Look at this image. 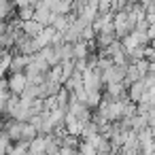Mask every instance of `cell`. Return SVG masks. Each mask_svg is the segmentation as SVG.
<instances>
[{"instance_id":"cell-1","label":"cell","mask_w":155,"mask_h":155,"mask_svg":"<svg viewBox=\"0 0 155 155\" xmlns=\"http://www.w3.org/2000/svg\"><path fill=\"white\" fill-rule=\"evenodd\" d=\"M83 85L87 87V91H102V87H104L102 70H100L98 66L87 68V70L83 72Z\"/></svg>"},{"instance_id":"cell-10","label":"cell","mask_w":155,"mask_h":155,"mask_svg":"<svg viewBox=\"0 0 155 155\" xmlns=\"http://www.w3.org/2000/svg\"><path fill=\"white\" fill-rule=\"evenodd\" d=\"M72 19H74V13H68V15H55V21H53V28H55L58 32H66V30L70 28V24H72Z\"/></svg>"},{"instance_id":"cell-5","label":"cell","mask_w":155,"mask_h":155,"mask_svg":"<svg viewBox=\"0 0 155 155\" xmlns=\"http://www.w3.org/2000/svg\"><path fill=\"white\" fill-rule=\"evenodd\" d=\"M144 94H147L144 79H138V81L130 83V87H127V96H130V100H134V102H140V100L144 98Z\"/></svg>"},{"instance_id":"cell-4","label":"cell","mask_w":155,"mask_h":155,"mask_svg":"<svg viewBox=\"0 0 155 155\" xmlns=\"http://www.w3.org/2000/svg\"><path fill=\"white\" fill-rule=\"evenodd\" d=\"M32 62V55H28V53H15L13 51V62H11V70L9 72H26V68H28V64Z\"/></svg>"},{"instance_id":"cell-8","label":"cell","mask_w":155,"mask_h":155,"mask_svg":"<svg viewBox=\"0 0 155 155\" xmlns=\"http://www.w3.org/2000/svg\"><path fill=\"white\" fill-rule=\"evenodd\" d=\"M43 28H45V26H43L38 19H34V17H32V19H26V21L21 24V30H24L28 36H32V38H36V36L43 32Z\"/></svg>"},{"instance_id":"cell-14","label":"cell","mask_w":155,"mask_h":155,"mask_svg":"<svg viewBox=\"0 0 155 155\" xmlns=\"http://www.w3.org/2000/svg\"><path fill=\"white\" fill-rule=\"evenodd\" d=\"M64 85H66V87H68L70 91H74V89H77L79 85H83V72L74 70V74H72V77H70V79H68V81L64 83Z\"/></svg>"},{"instance_id":"cell-9","label":"cell","mask_w":155,"mask_h":155,"mask_svg":"<svg viewBox=\"0 0 155 155\" xmlns=\"http://www.w3.org/2000/svg\"><path fill=\"white\" fill-rule=\"evenodd\" d=\"M64 83L60 81H53V79H47L45 83H41V98H47V96H58V91L62 89Z\"/></svg>"},{"instance_id":"cell-7","label":"cell","mask_w":155,"mask_h":155,"mask_svg":"<svg viewBox=\"0 0 155 155\" xmlns=\"http://www.w3.org/2000/svg\"><path fill=\"white\" fill-rule=\"evenodd\" d=\"M117 38H119V36H117V32H115V30H102V32H98V34H96L98 49H106V47H110Z\"/></svg>"},{"instance_id":"cell-17","label":"cell","mask_w":155,"mask_h":155,"mask_svg":"<svg viewBox=\"0 0 155 155\" xmlns=\"http://www.w3.org/2000/svg\"><path fill=\"white\" fill-rule=\"evenodd\" d=\"M144 49H147V45H138L136 49H132V51H127V60H130V62H136V60H142V58H144Z\"/></svg>"},{"instance_id":"cell-15","label":"cell","mask_w":155,"mask_h":155,"mask_svg":"<svg viewBox=\"0 0 155 155\" xmlns=\"http://www.w3.org/2000/svg\"><path fill=\"white\" fill-rule=\"evenodd\" d=\"M100 102H102V91H87V106L89 108H98L100 106Z\"/></svg>"},{"instance_id":"cell-12","label":"cell","mask_w":155,"mask_h":155,"mask_svg":"<svg viewBox=\"0 0 155 155\" xmlns=\"http://www.w3.org/2000/svg\"><path fill=\"white\" fill-rule=\"evenodd\" d=\"M121 43H123L125 51H132V49H136L138 45H142V43H140V38H138V32H136V30H132L130 34H125V36L121 38Z\"/></svg>"},{"instance_id":"cell-13","label":"cell","mask_w":155,"mask_h":155,"mask_svg":"<svg viewBox=\"0 0 155 155\" xmlns=\"http://www.w3.org/2000/svg\"><path fill=\"white\" fill-rule=\"evenodd\" d=\"M30 151V140H15L9 147V153H28Z\"/></svg>"},{"instance_id":"cell-3","label":"cell","mask_w":155,"mask_h":155,"mask_svg":"<svg viewBox=\"0 0 155 155\" xmlns=\"http://www.w3.org/2000/svg\"><path fill=\"white\" fill-rule=\"evenodd\" d=\"M85 140H89V142L96 147L98 153H110V151H113L110 138H108L106 134H102V132H98V134H94V136H89V138H85Z\"/></svg>"},{"instance_id":"cell-11","label":"cell","mask_w":155,"mask_h":155,"mask_svg":"<svg viewBox=\"0 0 155 155\" xmlns=\"http://www.w3.org/2000/svg\"><path fill=\"white\" fill-rule=\"evenodd\" d=\"M15 0H0V19H9L11 15H15Z\"/></svg>"},{"instance_id":"cell-19","label":"cell","mask_w":155,"mask_h":155,"mask_svg":"<svg viewBox=\"0 0 155 155\" xmlns=\"http://www.w3.org/2000/svg\"><path fill=\"white\" fill-rule=\"evenodd\" d=\"M153 140H155V127H153Z\"/></svg>"},{"instance_id":"cell-16","label":"cell","mask_w":155,"mask_h":155,"mask_svg":"<svg viewBox=\"0 0 155 155\" xmlns=\"http://www.w3.org/2000/svg\"><path fill=\"white\" fill-rule=\"evenodd\" d=\"M34 11H36V7L26 5V7H19V9H17V15L26 21V19H32V17H34Z\"/></svg>"},{"instance_id":"cell-2","label":"cell","mask_w":155,"mask_h":155,"mask_svg":"<svg viewBox=\"0 0 155 155\" xmlns=\"http://www.w3.org/2000/svg\"><path fill=\"white\" fill-rule=\"evenodd\" d=\"M9 89H11V94H21L24 89H26V85L30 83L28 81V77H26V72H9Z\"/></svg>"},{"instance_id":"cell-6","label":"cell","mask_w":155,"mask_h":155,"mask_svg":"<svg viewBox=\"0 0 155 155\" xmlns=\"http://www.w3.org/2000/svg\"><path fill=\"white\" fill-rule=\"evenodd\" d=\"M34 19H38L43 26H53V21H55V13H53L49 7L38 5L36 11H34Z\"/></svg>"},{"instance_id":"cell-20","label":"cell","mask_w":155,"mask_h":155,"mask_svg":"<svg viewBox=\"0 0 155 155\" xmlns=\"http://www.w3.org/2000/svg\"><path fill=\"white\" fill-rule=\"evenodd\" d=\"M151 2H153V5H155V0H151Z\"/></svg>"},{"instance_id":"cell-18","label":"cell","mask_w":155,"mask_h":155,"mask_svg":"<svg viewBox=\"0 0 155 155\" xmlns=\"http://www.w3.org/2000/svg\"><path fill=\"white\" fill-rule=\"evenodd\" d=\"M96 28H94V24H89V26H85V30H83V38L85 41H94L96 38Z\"/></svg>"}]
</instances>
